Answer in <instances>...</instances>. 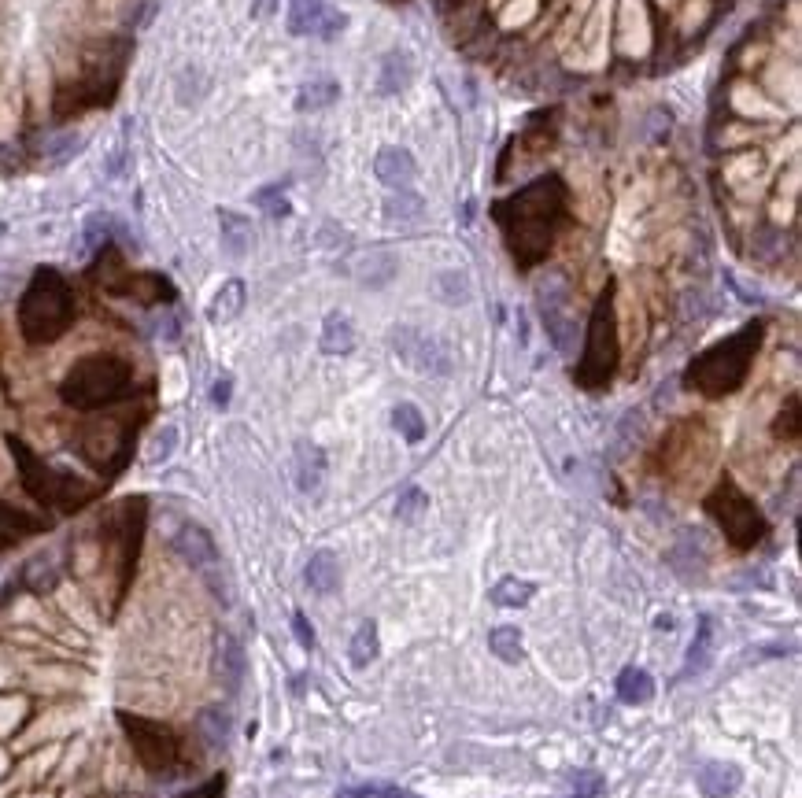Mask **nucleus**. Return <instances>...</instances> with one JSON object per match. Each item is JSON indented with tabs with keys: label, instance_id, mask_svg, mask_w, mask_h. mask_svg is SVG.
I'll use <instances>...</instances> for the list:
<instances>
[{
	"label": "nucleus",
	"instance_id": "1",
	"mask_svg": "<svg viewBox=\"0 0 802 798\" xmlns=\"http://www.w3.org/2000/svg\"><path fill=\"white\" fill-rule=\"evenodd\" d=\"M566 207H570V193H566L559 170H547L507 200L492 204V218L503 230L507 252L522 270L547 259L551 244H555V230L566 222Z\"/></svg>",
	"mask_w": 802,
	"mask_h": 798
},
{
	"label": "nucleus",
	"instance_id": "2",
	"mask_svg": "<svg viewBox=\"0 0 802 798\" xmlns=\"http://www.w3.org/2000/svg\"><path fill=\"white\" fill-rule=\"evenodd\" d=\"M56 396L71 414L89 418V414L130 411L141 407V377L130 355L115 348H93L74 355L63 377L56 381Z\"/></svg>",
	"mask_w": 802,
	"mask_h": 798
},
{
	"label": "nucleus",
	"instance_id": "3",
	"mask_svg": "<svg viewBox=\"0 0 802 798\" xmlns=\"http://www.w3.org/2000/svg\"><path fill=\"white\" fill-rule=\"evenodd\" d=\"M19 337L30 348H52L60 344L78 322V296L74 285L63 278L56 266H37L34 278L26 281L19 307H15Z\"/></svg>",
	"mask_w": 802,
	"mask_h": 798
},
{
	"label": "nucleus",
	"instance_id": "4",
	"mask_svg": "<svg viewBox=\"0 0 802 798\" xmlns=\"http://www.w3.org/2000/svg\"><path fill=\"white\" fill-rule=\"evenodd\" d=\"M762 333H766L762 322H747L732 337L717 340L714 348L699 351L692 363H688V370H684V388H692V392H699L706 399L732 396L736 388H743V381L751 374L754 355L762 348Z\"/></svg>",
	"mask_w": 802,
	"mask_h": 798
},
{
	"label": "nucleus",
	"instance_id": "5",
	"mask_svg": "<svg viewBox=\"0 0 802 798\" xmlns=\"http://www.w3.org/2000/svg\"><path fill=\"white\" fill-rule=\"evenodd\" d=\"M621 359V337H618V311H614V285L596 300L588 329H584V351L581 363L573 370V381L588 392H603L618 374Z\"/></svg>",
	"mask_w": 802,
	"mask_h": 798
},
{
	"label": "nucleus",
	"instance_id": "6",
	"mask_svg": "<svg viewBox=\"0 0 802 798\" xmlns=\"http://www.w3.org/2000/svg\"><path fill=\"white\" fill-rule=\"evenodd\" d=\"M773 174H777V170L769 167V159L762 148H743V152H729V156H714L710 182H714L717 200H729V204H743V207H762L769 185H773Z\"/></svg>",
	"mask_w": 802,
	"mask_h": 798
},
{
	"label": "nucleus",
	"instance_id": "7",
	"mask_svg": "<svg viewBox=\"0 0 802 798\" xmlns=\"http://www.w3.org/2000/svg\"><path fill=\"white\" fill-rule=\"evenodd\" d=\"M119 732L126 736L134 758L141 762V769L156 776H171L182 762V739L167 721L148 714H134V710H119Z\"/></svg>",
	"mask_w": 802,
	"mask_h": 798
},
{
	"label": "nucleus",
	"instance_id": "8",
	"mask_svg": "<svg viewBox=\"0 0 802 798\" xmlns=\"http://www.w3.org/2000/svg\"><path fill=\"white\" fill-rule=\"evenodd\" d=\"M714 115L758 122V126H788V122H799V115H791L788 108H780L777 100H769L766 93L754 85V78L736 74V71H725V78L717 85Z\"/></svg>",
	"mask_w": 802,
	"mask_h": 798
},
{
	"label": "nucleus",
	"instance_id": "9",
	"mask_svg": "<svg viewBox=\"0 0 802 798\" xmlns=\"http://www.w3.org/2000/svg\"><path fill=\"white\" fill-rule=\"evenodd\" d=\"M706 514L721 525L725 540H729L736 551H751V547L762 544V536H766V518H762V510L754 507L751 499L743 496L729 477H725V481L717 484L714 492L706 496Z\"/></svg>",
	"mask_w": 802,
	"mask_h": 798
},
{
	"label": "nucleus",
	"instance_id": "10",
	"mask_svg": "<svg viewBox=\"0 0 802 798\" xmlns=\"http://www.w3.org/2000/svg\"><path fill=\"white\" fill-rule=\"evenodd\" d=\"M747 78H754V85L766 93L769 100H777L780 108H788L791 115H799L802 108V52L780 49L773 41V52L766 56V63L751 71Z\"/></svg>",
	"mask_w": 802,
	"mask_h": 798
},
{
	"label": "nucleus",
	"instance_id": "11",
	"mask_svg": "<svg viewBox=\"0 0 802 798\" xmlns=\"http://www.w3.org/2000/svg\"><path fill=\"white\" fill-rule=\"evenodd\" d=\"M389 344H392V351H396V359H403V363L411 366V370H418V374L448 377L451 370H455L448 344H444L440 337H433V333H426V329L392 326Z\"/></svg>",
	"mask_w": 802,
	"mask_h": 798
},
{
	"label": "nucleus",
	"instance_id": "12",
	"mask_svg": "<svg viewBox=\"0 0 802 798\" xmlns=\"http://www.w3.org/2000/svg\"><path fill=\"white\" fill-rule=\"evenodd\" d=\"M780 133H784V126H758V122L729 119V115H710L706 152L710 156H729V152H743V148H762L769 141H777Z\"/></svg>",
	"mask_w": 802,
	"mask_h": 798
},
{
	"label": "nucleus",
	"instance_id": "13",
	"mask_svg": "<svg viewBox=\"0 0 802 798\" xmlns=\"http://www.w3.org/2000/svg\"><path fill=\"white\" fill-rule=\"evenodd\" d=\"M536 311L547 329V340L559 351H573L577 340V318L570 315V289L562 278H547L536 289Z\"/></svg>",
	"mask_w": 802,
	"mask_h": 798
},
{
	"label": "nucleus",
	"instance_id": "14",
	"mask_svg": "<svg viewBox=\"0 0 802 798\" xmlns=\"http://www.w3.org/2000/svg\"><path fill=\"white\" fill-rule=\"evenodd\" d=\"M171 547L174 555L182 558L185 566L196 569V573H207V569L219 566V547L211 540V532L204 525H196V521H182L171 536Z\"/></svg>",
	"mask_w": 802,
	"mask_h": 798
},
{
	"label": "nucleus",
	"instance_id": "15",
	"mask_svg": "<svg viewBox=\"0 0 802 798\" xmlns=\"http://www.w3.org/2000/svg\"><path fill=\"white\" fill-rule=\"evenodd\" d=\"M111 296H126L141 307H159V303H174V285L156 270H126Z\"/></svg>",
	"mask_w": 802,
	"mask_h": 798
},
{
	"label": "nucleus",
	"instance_id": "16",
	"mask_svg": "<svg viewBox=\"0 0 802 798\" xmlns=\"http://www.w3.org/2000/svg\"><path fill=\"white\" fill-rule=\"evenodd\" d=\"M352 274L363 289H385V285H392L396 274H400V259H396V252H389V248H370V252H363L355 259Z\"/></svg>",
	"mask_w": 802,
	"mask_h": 798
},
{
	"label": "nucleus",
	"instance_id": "17",
	"mask_svg": "<svg viewBox=\"0 0 802 798\" xmlns=\"http://www.w3.org/2000/svg\"><path fill=\"white\" fill-rule=\"evenodd\" d=\"M326 451L318 448L315 440H300L296 451H292V473H296V488L304 496H315L322 481H326Z\"/></svg>",
	"mask_w": 802,
	"mask_h": 798
},
{
	"label": "nucleus",
	"instance_id": "18",
	"mask_svg": "<svg viewBox=\"0 0 802 798\" xmlns=\"http://www.w3.org/2000/svg\"><path fill=\"white\" fill-rule=\"evenodd\" d=\"M374 174H377V182H385L389 189H411V182L418 178V163H414V156L407 148L389 145L377 152Z\"/></svg>",
	"mask_w": 802,
	"mask_h": 798
},
{
	"label": "nucleus",
	"instance_id": "19",
	"mask_svg": "<svg viewBox=\"0 0 802 798\" xmlns=\"http://www.w3.org/2000/svg\"><path fill=\"white\" fill-rule=\"evenodd\" d=\"M304 581H307V588H311V592L333 595L337 588H341V558L333 555L329 547L315 551V555H311V562H307V569H304Z\"/></svg>",
	"mask_w": 802,
	"mask_h": 798
},
{
	"label": "nucleus",
	"instance_id": "20",
	"mask_svg": "<svg viewBox=\"0 0 802 798\" xmlns=\"http://www.w3.org/2000/svg\"><path fill=\"white\" fill-rule=\"evenodd\" d=\"M743 784V773L740 765L732 762H706L703 769H699V791H703L706 798H729L736 795Z\"/></svg>",
	"mask_w": 802,
	"mask_h": 798
},
{
	"label": "nucleus",
	"instance_id": "21",
	"mask_svg": "<svg viewBox=\"0 0 802 798\" xmlns=\"http://www.w3.org/2000/svg\"><path fill=\"white\" fill-rule=\"evenodd\" d=\"M219 226H222V252L230 259H244L248 248H252V222L237 211H219Z\"/></svg>",
	"mask_w": 802,
	"mask_h": 798
},
{
	"label": "nucleus",
	"instance_id": "22",
	"mask_svg": "<svg viewBox=\"0 0 802 798\" xmlns=\"http://www.w3.org/2000/svg\"><path fill=\"white\" fill-rule=\"evenodd\" d=\"M414 78V63L407 52H389L385 63H381V74H377V93L381 97H396L407 89V82Z\"/></svg>",
	"mask_w": 802,
	"mask_h": 798
},
{
	"label": "nucleus",
	"instance_id": "23",
	"mask_svg": "<svg viewBox=\"0 0 802 798\" xmlns=\"http://www.w3.org/2000/svg\"><path fill=\"white\" fill-rule=\"evenodd\" d=\"M244 296H248L244 281L230 278L219 292H215V300H211V307H207V318H211L215 326H222V322H233V318L244 311Z\"/></svg>",
	"mask_w": 802,
	"mask_h": 798
},
{
	"label": "nucleus",
	"instance_id": "24",
	"mask_svg": "<svg viewBox=\"0 0 802 798\" xmlns=\"http://www.w3.org/2000/svg\"><path fill=\"white\" fill-rule=\"evenodd\" d=\"M618 699L625 706H644V702L655 699V680L647 669L640 665H629V669H621L618 673Z\"/></svg>",
	"mask_w": 802,
	"mask_h": 798
},
{
	"label": "nucleus",
	"instance_id": "25",
	"mask_svg": "<svg viewBox=\"0 0 802 798\" xmlns=\"http://www.w3.org/2000/svg\"><path fill=\"white\" fill-rule=\"evenodd\" d=\"M215 669H219V677H222V684H226V691H230V695H237V688H241V680H244V651H241V643L233 640V636H222V640H219Z\"/></svg>",
	"mask_w": 802,
	"mask_h": 798
},
{
	"label": "nucleus",
	"instance_id": "26",
	"mask_svg": "<svg viewBox=\"0 0 802 798\" xmlns=\"http://www.w3.org/2000/svg\"><path fill=\"white\" fill-rule=\"evenodd\" d=\"M322 15H326V0H289V34L318 37Z\"/></svg>",
	"mask_w": 802,
	"mask_h": 798
},
{
	"label": "nucleus",
	"instance_id": "27",
	"mask_svg": "<svg viewBox=\"0 0 802 798\" xmlns=\"http://www.w3.org/2000/svg\"><path fill=\"white\" fill-rule=\"evenodd\" d=\"M352 348H355V329L348 322V315H341V311L326 315V322H322V351L326 355H348Z\"/></svg>",
	"mask_w": 802,
	"mask_h": 798
},
{
	"label": "nucleus",
	"instance_id": "28",
	"mask_svg": "<svg viewBox=\"0 0 802 798\" xmlns=\"http://www.w3.org/2000/svg\"><path fill=\"white\" fill-rule=\"evenodd\" d=\"M426 215V200L414 193V189H392V196L385 200V218H389L392 226L400 222V226H411L418 218Z\"/></svg>",
	"mask_w": 802,
	"mask_h": 798
},
{
	"label": "nucleus",
	"instance_id": "29",
	"mask_svg": "<svg viewBox=\"0 0 802 798\" xmlns=\"http://www.w3.org/2000/svg\"><path fill=\"white\" fill-rule=\"evenodd\" d=\"M337 100H341V85L333 82V78H315V82H307L296 93V111H322L333 108Z\"/></svg>",
	"mask_w": 802,
	"mask_h": 798
},
{
	"label": "nucleus",
	"instance_id": "30",
	"mask_svg": "<svg viewBox=\"0 0 802 798\" xmlns=\"http://www.w3.org/2000/svg\"><path fill=\"white\" fill-rule=\"evenodd\" d=\"M714 658V621L703 617L699 621V629H695V640L688 647V665H684V677H692V673H703L706 665Z\"/></svg>",
	"mask_w": 802,
	"mask_h": 798
},
{
	"label": "nucleus",
	"instance_id": "31",
	"mask_svg": "<svg viewBox=\"0 0 802 798\" xmlns=\"http://www.w3.org/2000/svg\"><path fill=\"white\" fill-rule=\"evenodd\" d=\"M536 595V584L533 581H522V577H503V581L492 588V603L503 606V610H518V606H525L529 599Z\"/></svg>",
	"mask_w": 802,
	"mask_h": 798
},
{
	"label": "nucleus",
	"instance_id": "32",
	"mask_svg": "<svg viewBox=\"0 0 802 798\" xmlns=\"http://www.w3.org/2000/svg\"><path fill=\"white\" fill-rule=\"evenodd\" d=\"M377 651H381V640H377V625H374V621H363V625L355 629V636H352V647H348V662H352L355 669H366V665L377 658Z\"/></svg>",
	"mask_w": 802,
	"mask_h": 798
},
{
	"label": "nucleus",
	"instance_id": "33",
	"mask_svg": "<svg viewBox=\"0 0 802 798\" xmlns=\"http://www.w3.org/2000/svg\"><path fill=\"white\" fill-rule=\"evenodd\" d=\"M488 647H492V654H496L499 662L507 665L522 662V632L514 629V625H496V629L488 632Z\"/></svg>",
	"mask_w": 802,
	"mask_h": 798
},
{
	"label": "nucleus",
	"instance_id": "34",
	"mask_svg": "<svg viewBox=\"0 0 802 798\" xmlns=\"http://www.w3.org/2000/svg\"><path fill=\"white\" fill-rule=\"evenodd\" d=\"M392 429H396L407 444H422V436H426V418H422V411H418L414 403H396V407H392Z\"/></svg>",
	"mask_w": 802,
	"mask_h": 798
},
{
	"label": "nucleus",
	"instance_id": "35",
	"mask_svg": "<svg viewBox=\"0 0 802 798\" xmlns=\"http://www.w3.org/2000/svg\"><path fill=\"white\" fill-rule=\"evenodd\" d=\"M433 285H437V300H444L448 307L470 303V278L462 270H440Z\"/></svg>",
	"mask_w": 802,
	"mask_h": 798
},
{
	"label": "nucleus",
	"instance_id": "36",
	"mask_svg": "<svg viewBox=\"0 0 802 798\" xmlns=\"http://www.w3.org/2000/svg\"><path fill=\"white\" fill-rule=\"evenodd\" d=\"M717 207H721V218H725V226L732 230V237H740V241L762 222V211H758V207L729 204V200H717Z\"/></svg>",
	"mask_w": 802,
	"mask_h": 798
},
{
	"label": "nucleus",
	"instance_id": "37",
	"mask_svg": "<svg viewBox=\"0 0 802 798\" xmlns=\"http://www.w3.org/2000/svg\"><path fill=\"white\" fill-rule=\"evenodd\" d=\"M773 436H777V440H788V444H799L802 425H799V396H795V392L784 399V407H780L777 418H773Z\"/></svg>",
	"mask_w": 802,
	"mask_h": 798
},
{
	"label": "nucleus",
	"instance_id": "38",
	"mask_svg": "<svg viewBox=\"0 0 802 798\" xmlns=\"http://www.w3.org/2000/svg\"><path fill=\"white\" fill-rule=\"evenodd\" d=\"M196 728H200V736H204L207 747H226V739H230V717L222 714V710H204V714L196 717Z\"/></svg>",
	"mask_w": 802,
	"mask_h": 798
},
{
	"label": "nucleus",
	"instance_id": "39",
	"mask_svg": "<svg viewBox=\"0 0 802 798\" xmlns=\"http://www.w3.org/2000/svg\"><path fill=\"white\" fill-rule=\"evenodd\" d=\"M429 510V496L418 488V484H411V488H403L400 499H396V518L400 521H418L422 514Z\"/></svg>",
	"mask_w": 802,
	"mask_h": 798
},
{
	"label": "nucleus",
	"instance_id": "40",
	"mask_svg": "<svg viewBox=\"0 0 802 798\" xmlns=\"http://www.w3.org/2000/svg\"><path fill=\"white\" fill-rule=\"evenodd\" d=\"M256 207L263 211V215H270V218H285L289 215V200H285V185H267V189H259L256 196Z\"/></svg>",
	"mask_w": 802,
	"mask_h": 798
},
{
	"label": "nucleus",
	"instance_id": "41",
	"mask_svg": "<svg viewBox=\"0 0 802 798\" xmlns=\"http://www.w3.org/2000/svg\"><path fill=\"white\" fill-rule=\"evenodd\" d=\"M108 226H111L108 215L86 218V226H82V255H86V252H100V248L108 244V233H111Z\"/></svg>",
	"mask_w": 802,
	"mask_h": 798
},
{
	"label": "nucleus",
	"instance_id": "42",
	"mask_svg": "<svg viewBox=\"0 0 802 798\" xmlns=\"http://www.w3.org/2000/svg\"><path fill=\"white\" fill-rule=\"evenodd\" d=\"M178 448V429L174 425H163L156 436H152V444H148V462L159 466V462H167Z\"/></svg>",
	"mask_w": 802,
	"mask_h": 798
},
{
	"label": "nucleus",
	"instance_id": "43",
	"mask_svg": "<svg viewBox=\"0 0 802 798\" xmlns=\"http://www.w3.org/2000/svg\"><path fill=\"white\" fill-rule=\"evenodd\" d=\"M344 30H348V15L337 12V8H326V15H322V26H318V37H322V41H337Z\"/></svg>",
	"mask_w": 802,
	"mask_h": 798
},
{
	"label": "nucleus",
	"instance_id": "44",
	"mask_svg": "<svg viewBox=\"0 0 802 798\" xmlns=\"http://www.w3.org/2000/svg\"><path fill=\"white\" fill-rule=\"evenodd\" d=\"M292 636H296V643L304 647V651H311L315 647V629H311V621H307V614H292Z\"/></svg>",
	"mask_w": 802,
	"mask_h": 798
},
{
	"label": "nucleus",
	"instance_id": "45",
	"mask_svg": "<svg viewBox=\"0 0 802 798\" xmlns=\"http://www.w3.org/2000/svg\"><path fill=\"white\" fill-rule=\"evenodd\" d=\"M573 784H577V795L596 798V795H599V787H603V780H599L596 773H577V776H573Z\"/></svg>",
	"mask_w": 802,
	"mask_h": 798
},
{
	"label": "nucleus",
	"instance_id": "46",
	"mask_svg": "<svg viewBox=\"0 0 802 798\" xmlns=\"http://www.w3.org/2000/svg\"><path fill=\"white\" fill-rule=\"evenodd\" d=\"M230 396H233V381L230 377H219V381L211 385V403H215V407H230Z\"/></svg>",
	"mask_w": 802,
	"mask_h": 798
},
{
	"label": "nucleus",
	"instance_id": "47",
	"mask_svg": "<svg viewBox=\"0 0 802 798\" xmlns=\"http://www.w3.org/2000/svg\"><path fill=\"white\" fill-rule=\"evenodd\" d=\"M178 798H222V776H215V780H207V784L193 787V791H185Z\"/></svg>",
	"mask_w": 802,
	"mask_h": 798
},
{
	"label": "nucleus",
	"instance_id": "48",
	"mask_svg": "<svg viewBox=\"0 0 802 798\" xmlns=\"http://www.w3.org/2000/svg\"><path fill=\"white\" fill-rule=\"evenodd\" d=\"M281 0H252V19H270V15L278 12Z\"/></svg>",
	"mask_w": 802,
	"mask_h": 798
},
{
	"label": "nucleus",
	"instance_id": "49",
	"mask_svg": "<svg viewBox=\"0 0 802 798\" xmlns=\"http://www.w3.org/2000/svg\"><path fill=\"white\" fill-rule=\"evenodd\" d=\"M377 787H352V791H341L337 798H374Z\"/></svg>",
	"mask_w": 802,
	"mask_h": 798
},
{
	"label": "nucleus",
	"instance_id": "50",
	"mask_svg": "<svg viewBox=\"0 0 802 798\" xmlns=\"http://www.w3.org/2000/svg\"><path fill=\"white\" fill-rule=\"evenodd\" d=\"M655 629H673V617H669V614H658V625H655Z\"/></svg>",
	"mask_w": 802,
	"mask_h": 798
},
{
	"label": "nucleus",
	"instance_id": "51",
	"mask_svg": "<svg viewBox=\"0 0 802 798\" xmlns=\"http://www.w3.org/2000/svg\"><path fill=\"white\" fill-rule=\"evenodd\" d=\"M573 798H588V795H573Z\"/></svg>",
	"mask_w": 802,
	"mask_h": 798
},
{
	"label": "nucleus",
	"instance_id": "52",
	"mask_svg": "<svg viewBox=\"0 0 802 798\" xmlns=\"http://www.w3.org/2000/svg\"><path fill=\"white\" fill-rule=\"evenodd\" d=\"M0 233H4V222H0Z\"/></svg>",
	"mask_w": 802,
	"mask_h": 798
}]
</instances>
